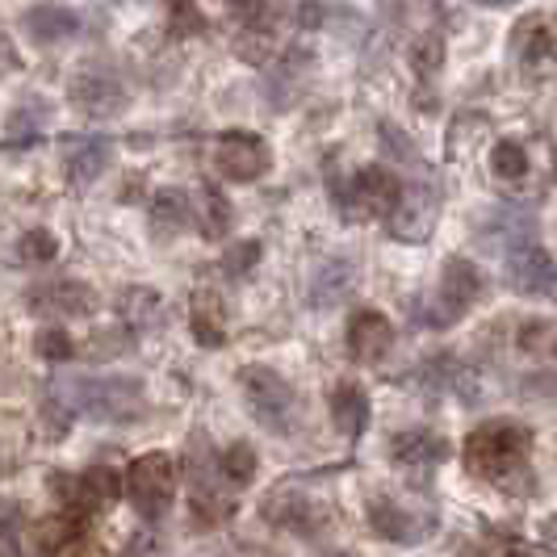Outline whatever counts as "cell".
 Returning a JSON list of instances; mask_svg holds the SVG:
<instances>
[{
    "label": "cell",
    "instance_id": "obj_29",
    "mask_svg": "<svg viewBox=\"0 0 557 557\" xmlns=\"http://www.w3.org/2000/svg\"><path fill=\"white\" fill-rule=\"evenodd\" d=\"M441 63H445V38H441L436 29H432V34H419L416 42H411V67H416V76L419 81L436 76Z\"/></svg>",
    "mask_w": 557,
    "mask_h": 557
},
{
    "label": "cell",
    "instance_id": "obj_27",
    "mask_svg": "<svg viewBox=\"0 0 557 557\" xmlns=\"http://www.w3.org/2000/svg\"><path fill=\"white\" fill-rule=\"evenodd\" d=\"M197 219H201V231H206L210 239H223L226 231H231V201L223 197L219 185H206V189H201Z\"/></svg>",
    "mask_w": 557,
    "mask_h": 557
},
{
    "label": "cell",
    "instance_id": "obj_18",
    "mask_svg": "<svg viewBox=\"0 0 557 557\" xmlns=\"http://www.w3.org/2000/svg\"><path fill=\"white\" fill-rule=\"evenodd\" d=\"M327 407H332V423L348 436V441L364 436L373 407H369V394H364L357 382H335L332 394H327Z\"/></svg>",
    "mask_w": 557,
    "mask_h": 557
},
{
    "label": "cell",
    "instance_id": "obj_9",
    "mask_svg": "<svg viewBox=\"0 0 557 557\" xmlns=\"http://www.w3.org/2000/svg\"><path fill=\"white\" fill-rule=\"evenodd\" d=\"M482 298V273L478 264H470L466 256H448L445 269H441V285L432 294V307H428V323L432 327H453L457 319H466V310Z\"/></svg>",
    "mask_w": 557,
    "mask_h": 557
},
{
    "label": "cell",
    "instance_id": "obj_10",
    "mask_svg": "<svg viewBox=\"0 0 557 557\" xmlns=\"http://www.w3.org/2000/svg\"><path fill=\"white\" fill-rule=\"evenodd\" d=\"M391 235L403 239V244H423L432 231H436V219H441V194L436 185L428 181H411L407 189H398V201L391 206Z\"/></svg>",
    "mask_w": 557,
    "mask_h": 557
},
{
    "label": "cell",
    "instance_id": "obj_25",
    "mask_svg": "<svg viewBox=\"0 0 557 557\" xmlns=\"http://www.w3.org/2000/svg\"><path fill=\"white\" fill-rule=\"evenodd\" d=\"M219 474L231 491H244L256 482V448L248 441H231V445L219 453Z\"/></svg>",
    "mask_w": 557,
    "mask_h": 557
},
{
    "label": "cell",
    "instance_id": "obj_13",
    "mask_svg": "<svg viewBox=\"0 0 557 557\" xmlns=\"http://www.w3.org/2000/svg\"><path fill=\"white\" fill-rule=\"evenodd\" d=\"M26 307L42 319H81L92 314L97 294L84 281H38L26 294Z\"/></svg>",
    "mask_w": 557,
    "mask_h": 557
},
{
    "label": "cell",
    "instance_id": "obj_26",
    "mask_svg": "<svg viewBox=\"0 0 557 557\" xmlns=\"http://www.w3.org/2000/svg\"><path fill=\"white\" fill-rule=\"evenodd\" d=\"M34 545L42 549L47 557L63 554V545H72L76 536H81V516H47V520H38L34 524Z\"/></svg>",
    "mask_w": 557,
    "mask_h": 557
},
{
    "label": "cell",
    "instance_id": "obj_34",
    "mask_svg": "<svg viewBox=\"0 0 557 557\" xmlns=\"http://www.w3.org/2000/svg\"><path fill=\"white\" fill-rule=\"evenodd\" d=\"M273 47H277V42H273V34H269V29H239V38H235V51H239V55L248 59V63H264V59L273 55Z\"/></svg>",
    "mask_w": 557,
    "mask_h": 557
},
{
    "label": "cell",
    "instance_id": "obj_8",
    "mask_svg": "<svg viewBox=\"0 0 557 557\" xmlns=\"http://www.w3.org/2000/svg\"><path fill=\"white\" fill-rule=\"evenodd\" d=\"M398 176H394L391 168L382 164H369L361 172H352V181L348 185H339V210H344V219L348 223H373V219H386L391 214V206L398 201Z\"/></svg>",
    "mask_w": 557,
    "mask_h": 557
},
{
    "label": "cell",
    "instance_id": "obj_21",
    "mask_svg": "<svg viewBox=\"0 0 557 557\" xmlns=\"http://www.w3.org/2000/svg\"><path fill=\"white\" fill-rule=\"evenodd\" d=\"M189 223H194V206H189L185 189H160L151 197V235L156 239H172Z\"/></svg>",
    "mask_w": 557,
    "mask_h": 557
},
{
    "label": "cell",
    "instance_id": "obj_35",
    "mask_svg": "<svg viewBox=\"0 0 557 557\" xmlns=\"http://www.w3.org/2000/svg\"><path fill=\"white\" fill-rule=\"evenodd\" d=\"M38 135H42V110H34V117H29V106H22V110L9 117V147L38 143Z\"/></svg>",
    "mask_w": 557,
    "mask_h": 557
},
{
    "label": "cell",
    "instance_id": "obj_4",
    "mask_svg": "<svg viewBox=\"0 0 557 557\" xmlns=\"http://www.w3.org/2000/svg\"><path fill=\"white\" fill-rule=\"evenodd\" d=\"M122 486L131 495V507L147 524H156L172 511V499H176V466H172L168 453H143V457L131 461Z\"/></svg>",
    "mask_w": 557,
    "mask_h": 557
},
{
    "label": "cell",
    "instance_id": "obj_11",
    "mask_svg": "<svg viewBox=\"0 0 557 557\" xmlns=\"http://www.w3.org/2000/svg\"><path fill=\"white\" fill-rule=\"evenodd\" d=\"M47 482H51V495L63 499L67 507H76L81 516L106 511L122 495V478L113 474L110 466H92L84 474H51Z\"/></svg>",
    "mask_w": 557,
    "mask_h": 557
},
{
    "label": "cell",
    "instance_id": "obj_28",
    "mask_svg": "<svg viewBox=\"0 0 557 557\" xmlns=\"http://www.w3.org/2000/svg\"><path fill=\"white\" fill-rule=\"evenodd\" d=\"M529 29H532V38L524 34V26H520V34H516V51H520V59H524V67H529V72L549 67V55H554V34H549L545 22H529Z\"/></svg>",
    "mask_w": 557,
    "mask_h": 557
},
{
    "label": "cell",
    "instance_id": "obj_19",
    "mask_svg": "<svg viewBox=\"0 0 557 557\" xmlns=\"http://www.w3.org/2000/svg\"><path fill=\"white\" fill-rule=\"evenodd\" d=\"M189 332L201 348H223L226 344V307L214 289H197L189 298Z\"/></svg>",
    "mask_w": 557,
    "mask_h": 557
},
{
    "label": "cell",
    "instance_id": "obj_41",
    "mask_svg": "<svg viewBox=\"0 0 557 557\" xmlns=\"http://www.w3.org/2000/svg\"><path fill=\"white\" fill-rule=\"evenodd\" d=\"M382 139H386V151H391V156H403V160H411V164H416V151H411L407 135H403V131H394L391 122L382 126Z\"/></svg>",
    "mask_w": 557,
    "mask_h": 557
},
{
    "label": "cell",
    "instance_id": "obj_33",
    "mask_svg": "<svg viewBox=\"0 0 557 557\" xmlns=\"http://www.w3.org/2000/svg\"><path fill=\"white\" fill-rule=\"evenodd\" d=\"M260 239H239V244H231V251L223 256V273L226 277H244L251 273L256 264H260Z\"/></svg>",
    "mask_w": 557,
    "mask_h": 557
},
{
    "label": "cell",
    "instance_id": "obj_14",
    "mask_svg": "<svg viewBox=\"0 0 557 557\" xmlns=\"http://www.w3.org/2000/svg\"><path fill=\"white\" fill-rule=\"evenodd\" d=\"M67 97L84 117H117L126 110V88L113 81L110 72H97V67H84L81 76L67 84Z\"/></svg>",
    "mask_w": 557,
    "mask_h": 557
},
{
    "label": "cell",
    "instance_id": "obj_3",
    "mask_svg": "<svg viewBox=\"0 0 557 557\" xmlns=\"http://www.w3.org/2000/svg\"><path fill=\"white\" fill-rule=\"evenodd\" d=\"M185 474L194 486V524H201V529L223 524L235 511V499H231V486L219 474V457H214L206 432H194L185 441Z\"/></svg>",
    "mask_w": 557,
    "mask_h": 557
},
{
    "label": "cell",
    "instance_id": "obj_42",
    "mask_svg": "<svg viewBox=\"0 0 557 557\" xmlns=\"http://www.w3.org/2000/svg\"><path fill=\"white\" fill-rule=\"evenodd\" d=\"M298 22H302V26H319V22H323V4H319V0H302Z\"/></svg>",
    "mask_w": 557,
    "mask_h": 557
},
{
    "label": "cell",
    "instance_id": "obj_7",
    "mask_svg": "<svg viewBox=\"0 0 557 557\" xmlns=\"http://www.w3.org/2000/svg\"><path fill=\"white\" fill-rule=\"evenodd\" d=\"M369 524L382 541H394V545H419L428 541L432 532L441 529L436 520V507L428 503H411V499H394V495H373L369 507H364Z\"/></svg>",
    "mask_w": 557,
    "mask_h": 557
},
{
    "label": "cell",
    "instance_id": "obj_23",
    "mask_svg": "<svg viewBox=\"0 0 557 557\" xmlns=\"http://www.w3.org/2000/svg\"><path fill=\"white\" fill-rule=\"evenodd\" d=\"M117 319L131 327H156L164 319V298L147 285H131L117 294Z\"/></svg>",
    "mask_w": 557,
    "mask_h": 557
},
{
    "label": "cell",
    "instance_id": "obj_17",
    "mask_svg": "<svg viewBox=\"0 0 557 557\" xmlns=\"http://www.w3.org/2000/svg\"><path fill=\"white\" fill-rule=\"evenodd\" d=\"M507 273H511V285L520 294H536V298L554 294V256L545 248H536V244H524V248L511 251Z\"/></svg>",
    "mask_w": 557,
    "mask_h": 557
},
{
    "label": "cell",
    "instance_id": "obj_16",
    "mask_svg": "<svg viewBox=\"0 0 557 557\" xmlns=\"http://www.w3.org/2000/svg\"><path fill=\"white\" fill-rule=\"evenodd\" d=\"M59 160H63V172H67V181L84 189V185H92L106 168L113 164V143L110 139H63V151H59Z\"/></svg>",
    "mask_w": 557,
    "mask_h": 557
},
{
    "label": "cell",
    "instance_id": "obj_24",
    "mask_svg": "<svg viewBox=\"0 0 557 557\" xmlns=\"http://www.w3.org/2000/svg\"><path fill=\"white\" fill-rule=\"evenodd\" d=\"M352 264L348 260H332V264H323L319 269V277H314V289H310V298H314V307H335V302H344L348 298V289H352Z\"/></svg>",
    "mask_w": 557,
    "mask_h": 557
},
{
    "label": "cell",
    "instance_id": "obj_6",
    "mask_svg": "<svg viewBox=\"0 0 557 557\" xmlns=\"http://www.w3.org/2000/svg\"><path fill=\"white\" fill-rule=\"evenodd\" d=\"M260 516L269 524H277L285 532H298V536H319V532L332 524L335 507L323 495H314L310 486H294V482H281L269 491V499L260 503Z\"/></svg>",
    "mask_w": 557,
    "mask_h": 557
},
{
    "label": "cell",
    "instance_id": "obj_20",
    "mask_svg": "<svg viewBox=\"0 0 557 557\" xmlns=\"http://www.w3.org/2000/svg\"><path fill=\"white\" fill-rule=\"evenodd\" d=\"M448 453H453V445L432 428H411V432H398L391 441V457L403 466H441V461H448Z\"/></svg>",
    "mask_w": 557,
    "mask_h": 557
},
{
    "label": "cell",
    "instance_id": "obj_22",
    "mask_svg": "<svg viewBox=\"0 0 557 557\" xmlns=\"http://www.w3.org/2000/svg\"><path fill=\"white\" fill-rule=\"evenodd\" d=\"M26 29L34 42H63V38H72L76 29H81V17L72 13V9H63V4H38V9H29L26 13Z\"/></svg>",
    "mask_w": 557,
    "mask_h": 557
},
{
    "label": "cell",
    "instance_id": "obj_32",
    "mask_svg": "<svg viewBox=\"0 0 557 557\" xmlns=\"http://www.w3.org/2000/svg\"><path fill=\"white\" fill-rule=\"evenodd\" d=\"M17 251H22V260H29V264H51V260L59 256V239L51 235V231L34 226V231H26V235H22Z\"/></svg>",
    "mask_w": 557,
    "mask_h": 557
},
{
    "label": "cell",
    "instance_id": "obj_37",
    "mask_svg": "<svg viewBox=\"0 0 557 557\" xmlns=\"http://www.w3.org/2000/svg\"><path fill=\"white\" fill-rule=\"evenodd\" d=\"M520 348L545 357V352L554 348V323H549V319H532V323H524V327H520Z\"/></svg>",
    "mask_w": 557,
    "mask_h": 557
},
{
    "label": "cell",
    "instance_id": "obj_30",
    "mask_svg": "<svg viewBox=\"0 0 557 557\" xmlns=\"http://www.w3.org/2000/svg\"><path fill=\"white\" fill-rule=\"evenodd\" d=\"M491 168L499 181H524L529 176V151L516 139H503L495 151H491Z\"/></svg>",
    "mask_w": 557,
    "mask_h": 557
},
{
    "label": "cell",
    "instance_id": "obj_45",
    "mask_svg": "<svg viewBox=\"0 0 557 557\" xmlns=\"http://www.w3.org/2000/svg\"><path fill=\"white\" fill-rule=\"evenodd\" d=\"M335 557H352V554H335Z\"/></svg>",
    "mask_w": 557,
    "mask_h": 557
},
{
    "label": "cell",
    "instance_id": "obj_1",
    "mask_svg": "<svg viewBox=\"0 0 557 557\" xmlns=\"http://www.w3.org/2000/svg\"><path fill=\"white\" fill-rule=\"evenodd\" d=\"M532 445H536L532 428L516 419H491L466 436L461 457H466V470L482 482H495L516 495H536V474L529 466Z\"/></svg>",
    "mask_w": 557,
    "mask_h": 557
},
{
    "label": "cell",
    "instance_id": "obj_15",
    "mask_svg": "<svg viewBox=\"0 0 557 557\" xmlns=\"http://www.w3.org/2000/svg\"><path fill=\"white\" fill-rule=\"evenodd\" d=\"M394 348V323L382 310L364 307L348 319V352L364 364H377Z\"/></svg>",
    "mask_w": 557,
    "mask_h": 557
},
{
    "label": "cell",
    "instance_id": "obj_2",
    "mask_svg": "<svg viewBox=\"0 0 557 557\" xmlns=\"http://www.w3.org/2000/svg\"><path fill=\"white\" fill-rule=\"evenodd\" d=\"M59 398L81 411V416L97 419V423H135L147 416V382L131 377V373H101V377H67L59 382Z\"/></svg>",
    "mask_w": 557,
    "mask_h": 557
},
{
    "label": "cell",
    "instance_id": "obj_36",
    "mask_svg": "<svg viewBox=\"0 0 557 557\" xmlns=\"http://www.w3.org/2000/svg\"><path fill=\"white\" fill-rule=\"evenodd\" d=\"M42 428H47V436H51V441L67 436V428H72V407H67L59 394H51V398L42 403Z\"/></svg>",
    "mask_w": 557,
    "mask_h": 557
},
{
    "label": "cell",
    "instance_id": "obj_31",
    "mask_svg": "<svg viewBox=\"0 0 557 557\" xmlns=\"http://www.w3.org/2000/svg\"><path fill=\"white\" fill-rule=\"evenodd\" d=\"M34 352L42 357V361H72L76 357V339L63 332V327H42V332L34 335Z\"/></svg>",
    "mask_w": 557,
    "mask_h": 557
},
{
    "label": "cell",
    "instance_id": "obj_5",
    "mask_svg": "<svg viewBox=\"0 0 557 557\" xmlns=\"http://www.w3.org/2000/svg\"><path fill=\"white\" fill-rule=\"evenodd\" d=\"M239 386L248 398L251 416L260 419L269 432H289L298 423V391L269 364H248L239 369Z\"/></svg>",
    "mask_w": 557,
    "mask_h": 557
},
{
    "label": "cell",
    "instance_id": "obj_12",
    "mask_svg": "<svg viewBox=\"0 0 557 557\" xmlns=\"http://www.w3.org/2000/svg\"><path fill=\"white\" fill-rule=\"evenodd\" d=\"M269 143L260 139V135H251V131H226L219 135L214 143V168L223 172L226 181H256L264 168H269Z\"/></svg>",
    "mask_w": 557,
    "mask_h": 557
},
{
    "label": "cell",
    "instance_id": "obj_39",
    "mask_svg": "<svg viewBox=\"0 0 557 557\" xmlns=\"http://www.w3.org/2000/svg\"><path fill=\"white\" fill-rule=\"evenodd\" d=\"M122 557H168V541L164 536H156V532H135L131 541H126V549Z\"/></svg>",
    "mask_w": 557,
    "mask_h": 557
},
{
    "label": "cell",
    "instance_id": "obj_44",
    "mask_svg": "<svg viewBox=\"0 0 557 557\" xmlns=\"http://www.w3.org/2000/svg\"><path fill=\"white\" fill-rule=\"evenodd\" d=\"M478 4H507V0H478Z\"/></svg>",
    "mask_w": 557,
    "mask_h": 557
},
{
    "label": "cell",
    "instance_id": "obj_43",
    "mask_svg": "<svg viewBox=\"0 0 557 557\" xmlns=\"http://www.w3.org/2000/svg\"><path fill=\"white\" fill-rule=\"evenodd\" d=\"M507 557H536V554H532V549H511Z\"/></svg>",
    "mask_w": 557,
    "mask_h": 557
},
{
    "label": "cell",
    "instance_id": "obj_38",
    "mask_svg": "<svg viewBox=\"0 0 557 557\" xmlns=\"http://www.w3.org/2000/svg\"><path fill=\"white\" fill-rule=\"evenodd\" d=\"M168 13H172V34H197V29H206V17L197 13L194 0H168Z\"/></svg>",
    "mask_w": 557,
    "mask_h": 557
},
{
    "label": "cell",
    "instance_id": "obj_40",
    "mask_svg": "<svg viewBox=\"0 0 557 557\" xmlns=\"http://www.w3.org/2000/svg\"><path fill=\"white\" fill-rule=\"evenodd\" d=\"M22 524H26V507L17 499H0V536H13Z\"/></svg>",
    "mask_w": 557,
    "mask_h": 557
}]
</instances>
